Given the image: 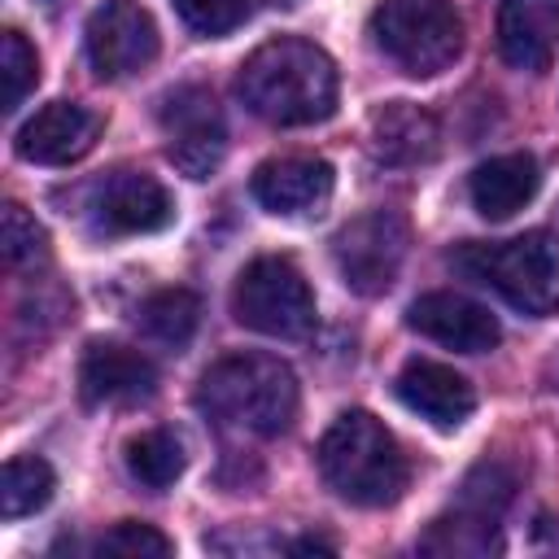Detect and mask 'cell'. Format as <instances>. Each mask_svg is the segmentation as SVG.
<instances>
[{
    "mask_svg": "<svg viewBox=\"0 0 559 559\" xmlns=\"http://www.w3.org/2000/svg\"><path fill=\"white\" fill-rule=\"evenodd\" d=\"M236 92L245 109L271 127H310V122L332 118L341 79H336L332 57L319 44L280 35L240 61Z\"/></svg>",
    "mask_w": 559,
    "mask_h": 559,
    "instance_id": "1",
    "label": "cell"
},
{
    "mask_svg": "<svg viewBox=\"0 0 559 559\" xmlns=\"http://www.w3.org/2000/svg\"><path fill=\"white\" fill-rule=\"evenodd\" d=\"M319 476L349 507H393L411 480L397 437L367 411H345L319 441Z\"/></svg>",
    "mask_w": 559,
    "mask_h": 559,
    "instance_id": "2",
    "label": "cell"
},
{
    "mask_svg": "<svg viewBox=\"0 0 559 559\" xmlns=\"http://www.w3.org/2000/svg\"><path fill=\"white\" fill-rule=\"evenodd\" d=\"M197 406L223 428L280 437L297 415V376L271 354H227L201 376Z\"/></svg>",
    "mask_w": 559,
    "mask_h": 559,
    "instance_id": "3",
    "label": "cell"
},
{
    "mask_svg": "<svg viewBox=\"0 0 559 559\" xmlns=\"http://www.w3.org/2000/svg\"><path fill=\"white\" fill-rule=\"evenodd\" d=\"M450 266L493 288L524 314L559 310V240L550 231H524L515 240H467L450 253Z\"/></svg>",
    "mask_w": 559,
    "mask_h": 559,
    "instance_id": "4",
    "label": "cell"
},
{
    "mask_svg": "<svg viewBox=\"0 0 559 559\" xmlns=\"http://www.w3.org/2000/svg\"><path fill=\"white\" fill-rule=\"evenodd\" d=\"M371 39L397 70L432 79L463 48V17L450 0H380L371 13Z\"/></svg>",
    "mask_w": 559,
    "mask_h": 559,
    "instance_id": "5",
    "label": "cell"
},
{
    "mask_svg": "<svg viewBox=\"0 0 559 559\" xmlns=\"http://www.w3.org/2000/svg\"><path fill=\"white\" fill-rule=\"evenodd\" d=\"M231 314L249 332L297 341L314 328V293L288 258H253L231 284Z\"/></svg>",
    "mask_w": 559,
    "mask_h": 559,
    "instance_id": "6",
    "label": "cell"
},
{
    "mask_svg": "<svg viewBox=\"0 0 559 559\" xmlns=\"http://www.w3.org/2000/svg\"><path fill=\"white\" fill-rule=\"evenodd\" d=\"M406 245H411V227L397 210H367L336 231L332 262L349 293L380 297L397 280V271L406 262Z\"/></svg>",
    "mask_w": 559,
    "mask_h": 559,
    "instance_id": "7",
    "label": "cell"
},
{
    "mask_svg": "<svg viewBox=\"0 0 559 559\" xmlns=\"http://www.w3.org/2000/svg\"><path fill=\"white\" fill-rule=\"evenodd\" d=\"M157 118H162L166 157L175 162V170H183L188 179H210L223 166L227 127H223V114H218V100L210 96V87L183 83V87L166 92Z\"/></svg>",
    "mask_w": 559,
    "mask_h": 559,
    "instance_id": "8",
    "label": "cell"
},
{
    "mask_svg": "<svg viewBox=\"0 0 559 559\" xmlns=\"http://www.w3.org/2000/svg\"><path fill=\"white\" fill-rule=\"evenodd\" d=\"M162 35L144 4L105 0L87 17V61L100 79H131L157 61Z\"/></svg>",
    "mask_w": 559,
    "mask_h": 559,
    "instance_id": "9",
    "label": "cell"
},
{
    "mask_svg": "<svg viewBox=\"0 0 559 559\" xmlns=\"http://www.w3.org/2000/svg\"><path fill=\"white\" fill-rule=\"evenodd\" d=\"M92 227L100 236H144L175 223L170 192L144 170H114L92 188Z\"/></svg>",
    "mask_w": 559,
    "mask_h": 559,
    "instance_id": "10",
    "label": "cell"
},
{
    "mask_svg": "<svg viewBox=\"0 0 559 559\" xmlns=\"http://www.w3.org/2000/svg\"><path fill=\"white\" fill-rule=\"evenodd\" d=\"M249 188H253V201L266 214L310 218V214L328 210L336 175H332V166L323 157H271V162H262L253 170Z\"/></svg>",
    "mask_w": 559,
    "mask_h": 559,
    "instance_id": "11",
    "label": "cell"
},
{
    "mask_svg": "<svg viewBox=\"0 0 559 559\" xmlns=\"http://www.w3.org/2000/svg\"><path fill=\"white\" fill-rule=\"evenodd\" d=\"M79 389L92 406H135L157 393V367L118 341H92L79 362Z\"/></svg>",
    "mask_w": 559,
    "mask_h": 559,
    "instance_id": "12",
    "label": "cell"
},
{
    "mask_svg": "<svg viewBox=\"0 0 559 559\" xmlns=\"http://www.w3.org/2000/svg\"><path fill=\"white\" fill-rule=\"evenodd\" d=\"M406 323L419 336H428L445 349H459V354H489L502 341L498 319L463 293H424L419 301H411Z\"/></svg>",
    "mask_w": 559,
    "mask_h": 559,
    "instance_id": "13",
    "label": "cell"
},
{
    "mask_svg": "<svg viewBox=\"0 0 559 559\" xmlns=\"http://www.w3.org/2000/svg\"><path fill=\"white\" fill-rule=\"evenodd\" d=\"M100 135V114L79 100H52L17 131V157L35 166H70L92 153Z\"/></svg>",
    "mask_w": 559,
    "mask_h": 559,
    "instance_id": "14",
    "label": "cell"
},
{
    "mask_svg": "<svg viewBox=\"0 0 559 559\" xmlns=\"http://www.w3.org/2000/svg\"><path fill=\"white\" fill-rule=\"evenodd\" d=\"M393 393H397V402L406 411H415L419 419H428L441 432H454L476 411V389L454 367L432 362V358H411L397 371Z\"/></svg>",
    "mask_w": 559,
    "mask_h": 559,
    "instance_id": "15",
    "label": "cell"
},
{
    "mask_svg": "<svg viewBox=\"0 0 559 559\" xmlns=\"http://www.w3.org/2000/svg\"><path fill=\"white\" fill-rule=\"evenodd\" d=\"M559 44V0H502L498 52L511 70H546Z\"/></svg>",
    "mask_w": 559,
    "mask_h": 559,
    "instance_id": "16",
    "label": "cell"
},
{
    "mask_svg": "<svg viewBox=\"0 0 559 559\" xmlns=\"http://www.w3.org/2000/svg\"><path fill=\"white\" fill-rule=\"evenodd\" d=\"M542 188V170H537V157L533 153H502V157H489L472 170V205L480 218L489 223H502L511 218L515 210H524Z\"/></svg>",
    "mask_w": 559,
    "mask_h": 559,
    "instance_id": "17",
    "label": "cell"
},
{
    "mask_svg": "<svg viewBox=\"0 0 559 559\" xmlns=\"http://www.w3.org/2000/svg\"><path fill=\"white\" fill-rule=\"evenodd\" d=\"M441 144L437 118L411 100H393L371 114V153L389 166H419L432 162Z\"/></svg>",
    "mask_w": 559,
    "mask_h": 559,
    "instance_id": "18",
    "label": "cell"
},
{
    "mask_svg": "<svg viewBox=\"0 0 559 559\" xmlns=\"http://www.w3.org/2000/svg\"><path fill=\"white\" fill-rule=\"evenodd\" d=\"M201 323V297L192 288H157L140 301V332L166 349H183L197 336Z\"/></svg>",
    "mask_w": 559,
    "mask_h": 559,
    "instance_id": "19",
    "label": "cell"
},
{
    "mask_svg": "<svg viewBox=\"0 0 559 559\" xmlns=\"http://www.w3.org/2000/svg\"><path fill=\"white\" fill-rule=\"evenodd\" d=\"M419 550L424 555H489L498 550V515L459 507L454 515L432 520V528L419 537Z\"/></svg>",
    "mask_w": 559,
    "mask_h": 559,
    "instance_id": "20",
    "label": "cell"
},
{
    "mask_svg": "<svg viewBox=\"0 0 559 559\" xmlns=\"http://www.w3.org/2000/svg\"><path fill=\"white\" fill-rule=\"evenodd\" d=\"M127 472L144 489H170L183 476V445L170 428H148L127 441Z\"/></svg>",
    "mask_w": 559,
    "mask_h": 559,
    "instance_id": "21",
    "label": "cell"
},
{
    "mask_svg": "<svg viewBox=\"0 0 559 559\" xmlns=\"http://www.w3.org/2000/svg\"><path fill=\"white\" fill-rule=\"evenodd\" d=\"M52 489H57V476H52V467L39 454L9 459L4 463V480H0V511H4V520L35 515L39 507H48Z\"/></svg>",
    "mask_w": 559,
    "mask_h": 559,
    "instance_id": "22",
    "label": "cell"
},
{
    "mask_svg": "<svg viewBox=\"0 0 559 559\" xmlns=\"http://www.w3.org/2000/svg\"><path fill=\"white\" fill-rule=\"evenodd\" d=\"M0 249H4L9 271H35L48 262V231L17 201H9L0 218Z\"/></svg>",
    "mask_w": 559,
    "mask_h": 559,
    "instance_id": "23",
    "label": "cell"
},
{
    "mask_svg": "<svg viewBox=\"0 0 559 559\" xmlns=\"http://www.w3.org/2000/svg\"><path fill=\"white\" fill-rule=\"evenodd\" d=\"M0 79H4V114H13L26 92L39 83V57L26 44L22 31H4V52H0Z\"/></svg>",
    "mask_w": 559,
    "mask_h": 559,
    "instance_id": "24",
    "label": "cell"
},
{
    "mask_svg": "<svg viewBox=\"0 0 559 559\" xmlns=\"http://www.w3.org/2000/svg\"><path fill=\"white\" fill-rule=\"evenodd\" d=\"M170 4H175V13L183 17L188 31L210 35V39L236 31L253 13V0H170Z\"/></svg>",
    "mask_w": 559,
    "mask_h": 559,
    "instance_id": "25",
    "label": "cell"
},
{
    "mask_svg": "<svg viewBox=\"0 0 559 559\" xmlns=\"http://www.w3.org/2000/svg\"><path fill=\"white\" fill-rule=\"evenodd\" d=\"M100 555H127V559H166L175 550V542L166 533H157L153 524H140V520H122L114 524L100 542H96Z\"/></svg>",
    "mask_w": 559,
    "mask_h": 559,
    "instance_id": "26",
    "label": "cell"
},
{
    "mask_svg": "<svg viewBox=\"0 0 559 559\" xmlns=\"http://www.w3.org/2000/svg\"><path fill=\"white\" fill-rule=\"evenodd\" d=\"M511 498V476L493 463H480L467 480H463V493H459V507H472L480 515H498Z\"/></svg>",
    "mask_w": 559,
    "mask_h": 559,
    "instance_id": "27",
    "label": "cell"
},
{
    "mask_svg": "<svg viewBox=\"0 0 559 559\" xmlns=\"http://www.w3.org/2000/svg\"><path fill=\"white\" fill-rule=\"evenodd\" d=\"M275 4H297V0H275Z\"/></svg>",
    "mask_w": 559,
    "mask_h": 559,
    "instance_id": "28",
    "label": "cell"
}]
</instances>
